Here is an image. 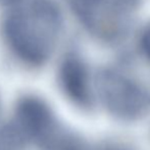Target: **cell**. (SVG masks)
Wrapping results in <instances>:
<instances>
[{"instance_id":"obj_1","label":"cell","mask_w":150,"mask_h":150,"mask_svg":"<svg viewBox=\"0 0 150 150\" xmlns=\"http://www.w3.org/2000/svg\"><path fill=\"white\" fill-rule=\"evenodd\" d=\"M60 31L57 8L36 0L11 12L4 22L6 42L14 55L30 67H41L51 56Z\"/></svg>"},{"instance_id":"obj_2","label":"cell","mask_w":150,"mask_h":150,"mask_svg":"<svg viewBox=\"0 0 150 150\" xmlns=\"http://www.w3.org/2000/svg\"><path fill=\"white\" fill-rule=\"evenodd\" d=\"M80 20L103 38L119 36L128 24L135 0H69Z\"/></svg>"},{"instance_id":"obj_3","label":"cell","mask_w":150,"mask_h":150,"mask_svg":"<svg viewBox=\"0 0 150 150\" xmlns=\"http://www.w3.org/2000/svg\"><path fill=\"white\" fill-rule=\"evenodd\" d=\"M106 108L122 120H135L145 111L147 99L134 83L117 74H104L99 83Z\"/></svg>"},{"instance_id":"obj_4","label":"cell","mask_w":150,"mask_h":150,"mask_svg":"<svg viewBox=\"0 0 150 150\" xmlns=\"http://www.w3.org/2000/svg\"><path fill=\"white\" fill-rule=\"evenodd\" d=\"M13 120L27 140L34 142H37L57 122L49 104L35 95H26L18 99Z\"/></svg>"},{"instance_id":"obj_5","label":"cell","mask_w":150,"mask_h":150,"mask_svg":"<svg viewBox=\"0 0 150 150\" xmlns=\"http://www.w3.org/2000/svg\"><path fill=\"white\" fill-rule=\"evenodd\" d=\"M59 84L64 95L81 109H90L92 105L89 77L85 64L76 56H69L59 69Z\"/></svg>"},{"instance_id":"obj_6","label":"cell","mask_w":150,"mask_h":150,"mask_svg":"<svg viewBox=\"0 0 150 150\" xmlns=\"http://www.w3.org/2000/svg\"><path fill=\"white\" fill-rule=\"evenodd\" d=\"M37 143L43 150H88L83 140L61 126L58 120Z\"/></svg>"},{"instance_id":"obj_7","label":"cell","mask_w":150,"mask_h":150,"mask_svg":"<svg viewBox=\"0 0 150 150\" xmlns=\"http://www.w3.org/2000/svg\"><path fill=\"white\" fill-rule=\"evenodd\" d=\"M27 141L13 122L0 128V150H22Z\"/></svg>"},{"instance_id":"obj_8","label":"cell","mask_w":150,"mask_h":150,"mask_svg":"<svg viewBox=\"0 0 150 150\" xmlns=\"http://www.w3.org/2000/svg\"><path fill=\"white\" fill-rule=\"evenodd\" d=\"M141 46H142L144 54L150 60V28L147 29L143 34L142 39H141Z\"/></svg>"},{"instance_id":"obj_9","label":"cell","mask_w":150,"mask_h":150,"mask_svg":"<svg viewBox=\"0 0 150 150\" xmlns=\"http://www.w3.org/2000/svg\"><path fill=\"white\" fill-rule=\"evenodd\" d=\"M99 150H129L126 147L120 146V145H105V146L101 147Z\"/></svg>"},{"instance_id":"obj_10","label":"cell","mask_w":150,"mask_h":150,"mask_svg":"<svg viewBox=\"0 0 150 150\" xmlns=\"http://www.w3.org/2000/svg\"><path fill=\"white\" fill-rule=\"evenodd\" d=\"M4 1H18V0H4Z\"/></svg>"}]
</instances>
